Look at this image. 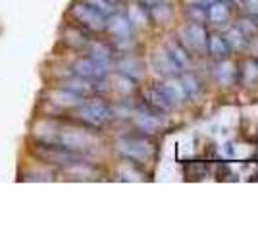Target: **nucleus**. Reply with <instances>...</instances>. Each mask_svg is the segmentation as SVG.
Listing matches in <instances>:
<instances>
[{
	"label": "nucleus",
	"mask_w": 258,
	"mask_h": 231,
	"mask_svg": "<svg viewBox=\"0 0 258 231\" xmlns=\"http://www.w3.org/2000/svg\"><path fill=\"white\" fill-rule=\"evenodd\" d=\"M70 14L77 22V25L87 29V31H104L106 29L108 16L102 10H98L95 4H91L89 0L76 2L70 8Z\"/></svg>",
	"instance_id": "obj_1"
},
{
	"label": "nucleus",
	"mask_w": 258,
	"mask_h": 231,
	"mask_svg": "<svg viewBox=\"0 0 258 231\" xmlns=\"http://www.w3.org/2000/svg\"><path fill=\"white\" fill-rule=\"evenodd\" d=\"M76 118L89 127H102L112 120V108L98 99L83 100L76 108Z\"/></svg>",
	"instance_id": "obj_2"
},
{
	"label": "nucleus",
	"mask_w": 258,
	"mask_h": 231,
	"mask_svg": "<svg viewBox=\"0 0 258 231\" xmlns=\"http://www.w3.org/2000/svg\"><path fill=\"white\" fill-rule=\"evenodd\" d=\"M179 41L181 44L197 56H205L206 54V43H208V33H206V27L203 23L189 22L185 23L181 29H179Z\"/></svg>",
	"instance_id": "obj_3"
},
{
	"label": "nucleus",
	"mask_w": 258,
	"mask_h": 231,
	"mask_svg": "<svg viewBox=\"0 0 258 231\" xmlns=\"http://www.w3.org/2000/svg\"><path fill=\"white\" fill-rule=\"evenodd\" d=\"M118 150L131 162H149L152 158V144L141 137H123L118 141Z\"/></svg>",
	"instance_id": "obj_4"
},
{
	"label": "nucleus",
	"mask_w": 258,
	"mask_h": 231,
	"mask_svg": "<svg viewBox=\"0 0 258 231\" xmlns=\"http://www.w3.org/2000/svg\"><path fill=\"white\" fill-rule=\"evenodd\" d=\"M74 75H79L87 79V81H93V83H100L104 81L108 75V69L104 64H100L97 60H93L91 56L87 58H79L74 64Z\"/></svg>",
	"instance_id": "obj_5"
},
{
	"label": "nucleus",
	"mask_w": 258,
	"mask_h": 231,
	"mask_svg": "<svg viewBox=\"0 0 258 231\" xmlns=\"http://www.w3.org/2000/svg\"><path fill=\"white\" fill-rule=\"evenodd\" d=\"M106 29L110 31V35L116 39V41H131L133 33H135V25L131 23L125 14H114V16H108Z\"/></svg>",
	"instance_id": "obj_6"
},
{
	"label": "nucleus",
	"mask_w": 258,
	"mask_h": 231,
	"mask_svg": "<svg viewBox=\"0 0 258 231\" xmlns=\"http://www.w3.org/2000/svg\"><path fill=\"white\" fill-rule=\"evenodd\" d=\"M152 66H154V69L164 77H175L183 71L181 67L175 64V60H173L172 56L168 54L166 48L156 50V54L152 56Z\"/></svg>",
	"instance_id": "obj_7"
},
{
	"label": "nucleus",
	"mask_w": 258,
	"mask_h": 231,
	"mask_svg": "<svg viewBox=\"0 0 258 231\" xmlns=\"http://www.w3.org/2000/svg\"><path fill=\"white\" fill-rule=\"evenodd\" d=\"M46 97H48V100L52 102L54 106H58V108H77V106L83 102V97H79L77 93H74V91H70V89H66V87L52 89Z\"/></svg>",
	"instance_id": "obj_8"
},
{
	"label": "nucleus",
	"mask_w": 258,
	"mask_h": 231,
	"mask_svg": "<svg viewBox=\"0 0 258 231\" xmlns=\"http://www.w3.org/2000/svg\"><path fill=\"white\" fill-rule=\"evenodd\" d=\"M231 18V8L226 0H214L206 6V20L212 25H224Z\"/></svg>",
	"instance_id": "obj_9"
},
{
	"label": "nucleus",
	"mask_w": 258,
	"mask_h": 231,
	"mask_svg": "<svg viewBox=\"0 0 258 231\" xmlns=\"http://www.w3.org/2000/svg\"><path fill=\"white\" fill-rule=\"evenodd\" d=\"M206 52L212 56L214 60H226L231 54V46L226 41L224 35L212 33L208 35V43H206Z\"/></svg>",
	"instance_id": "obj_10"
},
{
	"label": "nucleus",
	"mask_w": 258,
	"mask_h": 231,
	"mask_svg": "<svg viewBox=\"0 0 258 231\" xmlns=\"http://www.w3.org/2000/svg\"><path fill=\"white\" fill-rule=\"evenodd\" d=\"M166 50H168V54L172 56L173 60H175V64L181 67V69L191 66V52L183 46L179 39H170L166 43Z\"/></svg>",
	"instance_id": "obj_11"
},
{
	"label": "nucleus",
	"mask_w": 258,
	"mask_h": 231,
	"mask_svg": "<svg viewBox=\"0 0 258 231\" xmlns=\"http://www.w3.org/2000/svg\"><path fill=\"white\" fill-rule=\"evenodd\" d=\"M145 102H147V108L151 112H166L172 108V104L168 102V99L164 97V93L160 91V87H152L147 91L145 95Z\"/></svg>",
	"instance_id": "obj_12"
},
{
	"label": "nucleus",
	"mask_w": 258,
	"mask_h": 231,
	"mask_svg": "<svg viewBox=\"0 0 258 231\" xmlns=\"http://www.w3.org/2000/svg\"><path fill=\"white\" fill-rule=\"evenodd\" d=\"M158 87H160V91L164 93V97L168 99V102H170L172 106L181 104L183 100H185V93H183V89H181V83L172 79V77H168V81L160 83Z\"/></svg>",
	"instance_id": "obj_13"
},
{
	"label": "nucleus",
	"mask_w": 258,
	"mask_h": 231,
	"mask_svg": "<svg viewBox=\"0 0 258 231\" xmlns=\"http://www.w3.org/2000/svg\"><path fill=\"white\" fill-rule=\"evenodd\" d=\"M95 85H97V83L87 81V79H83V77H79V75H74L72 79H66L64 83H62V87L74 91V93H77V95L83 97V99L95 93V89H97Z\"/></svg>",
	"instance_id": "obj_14"
},
{
	"label": "nucleus",
	"mask_w": 258,
	"mask_h": 231,
	"mask_svg": "<svg viewBox=\"0 0 258 231\" xmlns=\"http://www.w3.org/2000/svg\"><path fill=\"white\" fill-rule=\"evenodd\" d=\"M214 77L220 85H231L237 77L235 66L231 62H227V58L226 60H218V66L214 69Z\"/></svg>",
	"instance_id": "obj_15"
},
{
	"label": "nucleus",
	"mask_w": 258,
	"mask_h": 231,
	"mask_svg": "<svg viewBox=\"0 0 258 231\" xmlns=\"http://www.w3.org/2000/svg\"><path fill=\"white\" fill-rule=\"evenodd\" d=\"M118 71L131 77L133 81H137V79L143 77V64L135 58H121L118 62Z\"/></svg>",
	"instance_id": "obj_16"
},
{
	"label": "nucleus",
	"mask_w": 258,
	"mask_h": 231,
	"mask_svg": "<svg viewBox=\"0 0 258 231\" xmlns=\"http://www.w3.org/2000/svg\"><path fill=\"white\" fill-rule=\"evenodd\" d=\"M135 123L141 131L154 133L160 127V120L154 116V112H137L135 114Z\"/></svg>",
	"instance_id": "obj_17"
},
{
	"label": "nucleus",
	"mask_w": 258,
	"mask_h": 231,
	"mask_svg": "<svg viewBox=\"0 0 258 231\" xmlns=\"http://www.w3.org/2000/svg\"><path fill=\"white\" fill-rule=\"evenodd\" d=\"M89 54H91L93 60H97L100 64L108 66V62L112 60V48H110L106 43H91Z\"/></svg>",
	"instance_id": "obj_18"
},
{
	"label": "nucleus",
	"mask_w": 258,
	"mask_h": 231,
	"mask_svg": "<svg viewBox=\"0 0 258 231\" xmlns=\"http://www.w3.org/2000/svg\"><path fill=\"white\" fill-rule=\"evenodd\" d=\"M179 83H181V89L185 93V99H195L201 93V83L193 73H183Z\"/></svg>",
	"instance_id": "obj_19"
},
{
	"label": "nucleus",
	"mask_w": 258,
	"mask_h": 231,
	"mask_svg": "<svg viewBox=\"0 0 258 231\" xmlns=\"http://www.w3.org/2000/svg\"><path fill=\"white\" fill-rule=\"evenodd\" d=\"M239 31L243 33V37L247 39V43H252V41H258V23L252 20V18H243L241 22L237 23Z\"/></svg>",
	"instance_id": "obj_20"
},
{
	"label": "nucleus",
	"mask_w": 258,
	"mask_h": 231,
	"mask_svg": "<svg viewBox=\"0 0 258 231\" xmlns=\"http://www.w3.org/2000/svg\"><path fill=\"white\" fill-rule=\"evenodd\" d=\"M224 37H226V41L229 43V46H231V50H233V48L241 50V48H245V46L248 44L247 39L243 37V33L239 31V27H237V25H235V27H231V29L224 35Z\"/></svg>",
	"instance_id": "obj_21"
},
{
	"label": "nucleus",
	"mask_w": 258,
	"mask_h": 231,
	"mask_svg": "<svg viewBox=\"0 0 258 231\" xmlns=\"http://www.w3.org/2000/svg\"><path fill=\"white\" fill-rule=\"evenodd\" d=\"M241 77H243V81H245L247 85L256 83V81H258V62L248 60L247 64L243 66V69H241Z\"/></svg>",
	"instance_id": "obj_22"
},
{
	"label": "nucleus",
	"mask_w": 258,
	"mask_h": 231,
	"mask_svg": "<svg viewBox=\"0 0 258 231\" xmlns=\"http://www.w3.org/2000/svg\"><path fill=\"white\" fill-rule=\"evenodd\" d=\"M116 89H118L119 93H123V95H129V93L135 91V81L131 77L123 75V73L118 71V75H116Z\"/></svg>",
	"instance_id": "obj_23"
},
{
	"label": "nucleus",
	"mask_w": 258,
	"mask_h": 231,
	"mask_svg": "<svg viewBox=\"0 0 258 231\" xmlns=\"http://www.w3.org/2000/svg\"><path fill=\"white\" fill-rule=\"evenodd\" d=\"M187 16L191 18V22L205 23L206 22V8H203V6H195V4H189V8H187Z\"/></svg>",
	"instance_id": "obj_24"
},
{
	"label": "nucleus",
	"mask_w": 258,
	"mask_h": 231,
	"mask_svg": "<svg viewBox=\"0 0 258 231\" xmlns=\"http://www.w3.org/2000/svg\"><path fill=\"white\" fill-rule=\"evenodd\" d=\"M127 18L131 20L133 25H141V23H145V6H133L131 10H129Z\"/></svg>",
	"instance_id": "obj_25"
},
{
	"label": "nucleus",
	"mask_w": 258,
	"mask_h": 231,
	"mask_svg": "<svg viewBox=\"0 0 258 231\" xmlns=\"http://www.w3.org/2000/svg\"><path fill=\"white\" fill-rule=\"evenodd\" d=\"M243 6L252 18H258V0H243Z\"/></svg>",
	"instance_id": "obj_26"
},
{
	"label": "nucleus",
	"mask_w": 258,
	"mask_h": 231,
	"mask_svg": "<svg viewBox=\"0 0 258 231\" xmlns=\"http://www.w3.org/2000/svg\"><path fill=\"white\" fill-rule=\"evenodd\" d=\"M141 6H145V8H154V6H158V4H162V0H139Z\"/></svg>",
	"instance_id": "obj_27"
},
{
	"label": "nucleus",
	"mask_w": 258,
	"mask_h": 231,
	"mask_svg": "<svg viewBox=\"0 0 258 231\" xmlns=\"http://www.w3.org/2000/svg\"><path fill=\"white\" fill-rule=\"evenodd\" d=\"M189 4H195V6H203V8H206L208 4H212L214 0H187Z\"/></svg>",
	"instance_id": "obj_28"
},
{
	"label": "nucleus",
	"mask_w": 258,
	"mask_h": 231,
	"mask_svg": "<svg viewBox=\"0 0 258 231\" xmlns=\"http://www.w3.org/2000/svg\"><path fill=\"white\" fill-rule=\"evenodd\" d=\"M104 2H106V4H110V6H114V4H119L121 0H104Z\"/></svg>",
	"instance_id": "obj_29"
},
{
	"label": "nucleus",
	"mask_w": 258,
	"mask_h": 231,
	"mask_svg": "<svg viewBox=\"0 0 258 231\" xmlns=\"http://www.w3.org/2000/svg\"><path fill=\"white\" fill-rule=\"evenodd\" d=\"M231 2H235V4H243V0H231Z\"/></svg>",
	"instance_id": "obj_30"
}]
</instances>
